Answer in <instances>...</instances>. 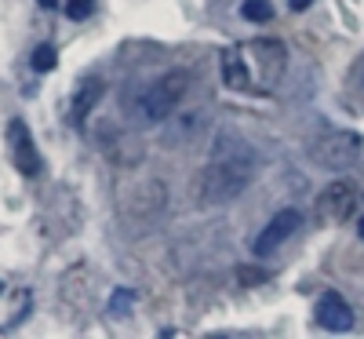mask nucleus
Wrapping results in <instances>:
<instances>
[{
  "instance_id": "f257e3e1",
  "label": "nucleus",
  "mask_w": 364,
  "mask_h": 339,
  "mask_svg": "<svg viewBox=\"0 0 364 339\" xmlns=\"http://www.w3.org/2000/svg\"><path fill=\"white\" fill-rule=\"evenodd\" d=\"M255 165H259V157H255L252 142L233 128H223L211 139V161L193 179V201L200 208H219V204L237 201L248 190Z\"/></svg>"
},
{
  "instance_id": "f03ea898",
  "label": "nucleus",
  "mask_w": 364,
  "mask_h": 339,
  "mask_svg": "<svg viewBox=\"0 0 364 339\" xmlns=\"http://www.w3.org/2000/svg\"><path fill=\"white\" fill-rule=\"evenodd\" d=\"M190 88V73L186 70H168L164 77H157L154 84L139 88L128 110H132V120L142 128H154V125H164V120L178 110L182 95H186Z\"/></svg>"
},
{
  "instance_id": "7ed1b4c3",
  "label": "nucleus",
  "mask_w": 364,
  "mask_h": 339,
  "mask_svg": "<svg viewBox=\"0 0 364 339\" xmlns=\"http://www.w3.org/2000/svg\"><path fill=\"white\" fill-rule=\"evenodd\" d=\"M168 208V190L161 179H139L120 194V219L132 226V234H146Z\"/></svg>"
},
{
  "instance_id": "20e7f679",
  "label": "nucleus",
  "mask_w": 364,
  "mask_h": 339,
  "mask_svg": "<svg viewBox=\"0 0 364 339\" xmlns=\"http://www.w3.org/2000/svg\"><path fill=\"white\" fill-rule=\"evenodd\" d=\"M364 153V139L357 132H346V128H336V132H324L310 142V157L317 168H328V172H346L360 161Z\"/></svg>"
},
{
  "instance_id": "39448f33",
  "label": "nucleus",
  "mask_w": 364,
  "mask_h": 339,
  "mask_svg": "<svg viewBox=\"0 0 364 339\" xmlns=\"http://www.w3.org/2000/svg\"><path fill=\"white\" fill-rule=\"evenodd\" d=\"M248 58V70H252V80L259 88H273L281 77H284V66H288V48L277 41V37H255L248 44H240Z\"/></svg>"
},
{
  "instance_id": "423d86ee",
  "label": "nucleus",
  "mask_w": 364,
  "mask_h": 339,
  "mask_svg": "<svg viewBox=\"0 0 364 339\" xmlns=\"http://www.w3.org/2000/svg\"><path fill=\"white\" fill-rule=\"evenodd\" d=\"M357 197H360V187L353 179H336V182H328V187L317 194V223H346L353 208H357Z\"/></svg>"
},
{
  "instance_id": "0eeeda50",
  "label": "nucleus",
  "mask_w": 364,
  "mask_h": 339,
  "mask_svg": "<svg viewBox=\"0 0 364 339\" xmlns=\"http://www.w3.org/2000/svg\"><path fill=\"white\" fill-rule=\"evenodd\" d=\"M8 153H11V165L26 175V179H37L44 161L37 153V142H33V132H29V125L22 117H11L8 120Z\"/></svg>"
},
{
  "instance_id": "6e6552de",
  "label": "nucleus",
  "mask_w": 364,
  "mask_h": 339,
  "mask_svg": "<svg viewBox=\"0 0 364 339\" xmlns=\"http://www.w3.org/2000/svg\"><path fill=\"white\" fill-rule=\"evenodd\" d=\"M299 226H302V215H299L295 208H281V212H277V215H273V219L262 226V234L255 237V244H252L255 256H262V259H266L269 252H277V249H281V244H284Z\"/></svg>"
},
{
  "instance_id": "1a4fd4ad",
  "label": "nucleus",
  "mask_w": 364,
  "mask_h": 339,
  "mask_svg": "<svg viewBox=\"0 0 364 339\" xmlns=\"http://www.w3.org/2000/svg\"><path fill=\"white\" fill-rule=\"evenodd\" d=\"M317 325L328 332H350L353 328V306L339 296V292H324L317 299V311H314Z\"/></svg>"
},
{
  "instance_id": "9d476101",
  "label": "nucleus",
  "mask_w": 364,
  "mask_h": 339,
  "mask_svg": "<svg viewBox=\"0 0 364 339\" xmlns=\"http://www.w3.org/2000/svg\"><path fill=\"white\" fill-rule=\"evenodd\" d=\"M208 128V110L197 106V110H186V113H178L171 125L164 128V142L168 146H190L197 142V135Z\"/></svg>"
},
{
  "instance_id": "9b49d317",
  "label": "nucleus",
  "mask_w": 364,
  "mask_h": 339,
  "mask_svg": "<svg viewBox=\"0 0 364 339\" xmlns=\"http://www.w3.org/2000/svg\"><path fill=\"white\" fill-rule=\"evenodd\" d=\"M223 84L233 88V91L255 88L252 70H248V58H245V51H240V48H226L223 51Z\"/></svg>"
},
{
  "instance_id": "f8f14e48",
  "label": "nucleus",
  "mask_w": 364,
  "mask_h": 339,
  "mask_svg": "<svg viewBox=\"0 0 364 339\" xmlns=\"http://www.w3.org/2000/svg\"><path fill=\"white\" fill-rule=\"evenodd\" d=\"M102 95H106V84H102L99 77H87V80H80L77 95H73V106H70V113H73V125H77V128L87 120V113H95V106H99V99H102Z\"/></svg>"
},
{
  "instance_id": "ddd939ff",
  "label": "nucleus",
  "mask_w": 364,
  "mask_h": 339,
  "mask_svg": "<svg viewBox=\"0 0 364 339\" xmlns=\"http://www.w3.org/2000/svg\"><path fill=\"white\" fill-rule=\"evenodd\" d=\"M55 63H58V55H55L51 44H41V48H33V55H29V66H33L37 73H51Z\"/></svg>"
},
{
  "instance_id": "4468645a",
  "label": "nucleus",
  "mask_w": 364,
  "mask_h": 339,
  "mask_svg": "<svg viewBox=\"0 0 364 339\" xmlns=\"http://www.w3.org/2000/svg\"><path fill=\"white\" fill-rule=\"evenodd\" d=\"M240 15H245L248 22H269L273 8H269V0H245V4H240Z\"/></svg>"
},
{
  "instance_id": "2eb2a0df",
  "label": "nucleus",
  "mask_w": 364,
  "mask_h": 339,
  "mask_svg": "<svg viewBox=\"0 0 364 339\" xmlns=\"http://www.w3.org/2000/svg\"><path fill=\"white\" fill-rule=\"evenodd\" d=\"M132 303H135V292H132V288H117L113 299H109V314H113V318L128 314V311H132Z\"/></svg>"
},
{
  "instance_id": "dca6fc26",
  "label": "nucleus",
  "mask_w": 364,
  "mask_h": 339,
  "mask_svg": "<svg viewBox=\"0 0 364 339\" xmlns=\"http://www.w3.org/2000/svg\"><path fill=\"white\" fill-rule=\"evenodd\" d=\"M91 11H95V0H66V15H70L73 22L87 19Z\"/></svg>"
},
{
  "instance_id": "f3484780",
  "label": "nucleus",
  "mask_w": 364,
  "mask_h": 339,
  "mask_svg": "<svg viewBox=\"0 0 364 339\" xmlns=\"http://www.w3.org/2000/svg\"><path fill=\"white\" fill-rule=\"evenodd\" d=\"M310 4H314V0H288V8H291V11H306Z\"/></svg>"
},
{
  "instance_id": "a211bd4d",
  "label": "nucleus",
  "mask_w": 364,
  "mask_h": 339,
  "mask_svg": "<svg viewBox=\"0 0 364 339\" xmlns=\"http://www.w3.org/2000/svg\"><path fill=\"white\" fill-rule=\"evenodd\" d=\"M240 281H262L259 270H240Z\"/></svg>"
},
{
  "instance_id": "6ab92c4d",
  "label": "nucleus",
  "mask_w": 364,
  "mask_h": 339,
  "mask_svg": "<svg viewBox=\"0 0 364 339\" xmlns=\"http://www.w3.org/2000/svg\"><path fill=\"white\" fill-rule=\"evenodd\" d=\"M357 230H360V241H364V219H360V226H357Z\"/></svg>"
},
{
  "instance_id": "aec40b11",
  "label": "nucleus",
  "mask_w": 364,
  "mask_h": 339,
  "mask_svg": "<svg viewBox=\"0 0 364 339\" xmlns=\"http://www.w3.org/2000/svg\"><path fill=\"white\" fill-rule=\"evenodd\" d=\"M41 4H44V8H51V4H55V0H41Z\"/></svg>"
}]
</instances>
